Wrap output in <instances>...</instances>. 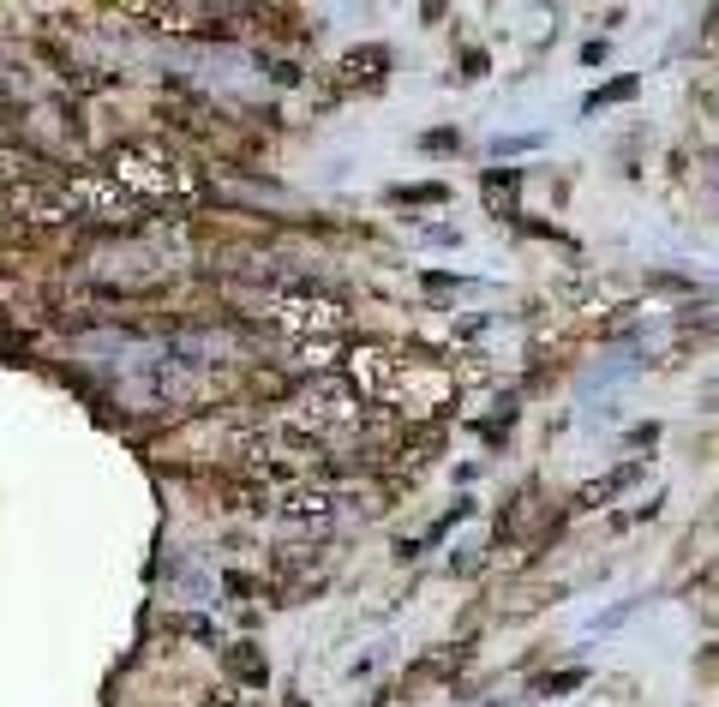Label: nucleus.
Instances as JSON below:
<instances>
[{
    "label": "nucleus",
    "instance_id": "obj_1",
    "mask_svg": "<svg viewBox=\"0 0 719 707\" xmlns=\"http://www.w3.org/2000/svg\"><path fill=\"white\" fill-rule=\"evenodd\" d=\"M108 168L120 186H150V192H192L186 168L162 150V144H120L108 150Z\"/></svg>",
    "mask_w": 719,
    "mask_h": 707
},
{
    "label": "nucleus",
    "instance_id": "obj_2",
    "mask_svg": "<svg viewBox=\"0 0 719 707\" xmlns=\"http://www.w3.org/2000/svg\"><path fill=\"white\" fill-rule=\"evenodd\" d=\"M324 420V426H342V420H360V390L348 378H318L312 396H306V426Z\"/></svg>",
    "mask_w": 719,
    "mask_h": 707
},
{
    "label": "nucleus",
    "instance_id": "obj_3",
    "mask_svg": "<svg viewBox=\"0 0 719 707\" xmlns=\"http://www.w3.org/2000/svg\"><path fill=\"white\" fill-rule=\"evenodd\" d=\"M222 666H228V678L246 684V690H264V684H270V666H264V654H258L252 642H234V648L222 654Z\"/></svg>",
    "mask_w": 719,
    "mask_h": 707
},
{
    "label": "nucleus",
    "instance_id": "obj_4",
    "mask_svg": "<svg viewBox=\"0 0 719 707\" xmlns=\"http://www.w3.org/2000/svg\"><path fill=\"white\" fill-rule=\"evenodd\" d=\"M636 474H642V462H624L618 474H606V480H594V486H588V492L576 498V510H588V504H606V498H612V492H624V486H630Z\"/></svg>",
    "mask_w": 719,
    "mask_h": 707
},
{
    "label": "nucleus",
    "instance_id": "obj_5",
    "mask_svg": "<svg viewBox=\"0 0 719 707\" xmlns=\"http://www.w3.org/2000/svg\"><path fill=\"white\" fill-rule=\"evenodd\" d=\"M384 66H390L384 48H354V54L342 60V72H384Z\"/></svg>",
    "mask_w": 719,
    "mask_h": 707
},
{
    "label": "nucleus",
    "instance_id": "obj_6",
    "mask_svg": "<svg viewBox=\"0 0 719 707\" xmlns=\"http://www.w3.org/2000/svg\"><path fill=\"white\" fill-rule=\"evenodd\" d=\"M636 96V78H612V84H600L594 96H588V108H606V102H630Z\"/></svg>",
    "mask_w": 719,
    "mask_h": 707
},
{
    "label": "nucleus",
    "instance_id": "obj_7",
    "mask_svg": "<svg viewBox=\"0 0 719 707\" xmlns=\"http://www.w3.org/2000/svg\"><path fill=\"white\" fill-rule=\"evenodd\" d=\"M516 180H522V174H510V168H492V174H486V204L498 210V204L516 192Z\"/></svg>",
    "mask_w": 719,
    "mask_h": 707
},
{
    "label": "nucleus",
    "instance_id": "obj_8",
    "mask_svg": "<svg viewBox=\"0 0 719 707\" xmlns=\"http://www.w3.org/2000/svg\"><path fill=\"white\" fill-rule=\"evenodd\" d=\"M582 684H588L582 672H552V678H540L534 690H540V696H570V690H582Z\"/></svg>",
    "mask_w": 719,
    "mask_h": 707
},
{
    "label": "nucleus",
    "instance_id": "obj_9",
    "mask_svg": "<svg viewBox=\"0 0 719 707\" xmlns=\"http://www.w3.org/2000/svg\"><path fill=\"white\" fill-rule=\"evenodd\" d=\"M390 198H396V204H408V198H414V204H438L444 186H390Z\"/></svg>",
    "mask_w": 719,
    "mask_h": 707
},
{
    "label": "nucleus",
    "instance_id": "obj_10",
    "mask_svg": "<svg viewBox=\"0 0 719 707\" xmlns=\"http://www.w3.org/2000/svg\"><path fill=\"white\" fill-rule=\"evenodd\" d=\"M420 150H432V156H444V150H462V132H450V126H444V132H426V138H420Z\"/></svg>",
    "mask_w": 719,
    "mask_h": 707
},
{
    "label": "nucleus",
    "instance_id": "obj_11",
    "mask_svg": "<svg viewBox=\"0 0 719 707\" xmlns=\"http://www.w3.org/2000/svg\"><path fill=\"white\" fill-rule=\"evenodd\" d=\"M282 707H312V702H300V696H288V702H282Z\"/></svg>",
    "mask_w": 719,
    "mask_h": 707
}]
</instances>
